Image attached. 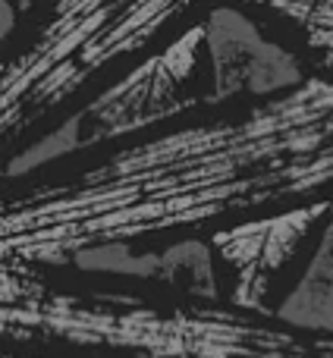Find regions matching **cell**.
I'll return each mask as SVG.
<instances>
[{
  "instance_id": "2",
  "label": "cell",
  "mask_w": 333,
  "mask_h": 358,
  "mask_svg": "<svg viewBox=\"0 0 333 358\" xmlns=\"http://www.w3.org/2000/svg\"><path fill=\"white\" fill-rule=\"evenodd\" d=\"M3 334L76 346L126 349L145 358H333V336L255 321V311L151 308L120 296H66L3 264Z\"/></svg>"
},
{
  "instance_id": "7",
  "label": "cell",
  "mask_w": 333,
  "mask_h": 358,
  "mask_svg": "<svg viewBox=\"0 0 333 358\" xmlns=\"http://www.w3.org/2000/svg\"><path fill=\"white\" fill-rule=\"evenodd\" d=\"M69 264L85 273L161 280V283L185 292V296L201 299V302L220 299L214 258L201 239H183L161 252H136L129 242H98V245L79 248Z\"/></svg>"
},
{
  "instance_id": "1",
  "label": "cell",
  "mask_w": 333,
  "mask_h": 358,
  "mask_svg": "<svg viewBox=\"0 0 333 358\" xmlns=\"http://www.w3.org/2000/svg\"><path fill=\"white\" fill-rule=\"evenodd\" d=\"M333 185V79L236 117L201 120L120 148L79 176L3 204V264H69L79 248L198 227Z\"/></svg>"
},
{
  "instance_id": "6",
  "label": "cell",
  "mask_w": 333,
  "mask_h": 358,
  "mask_svg": "<svg viewBox=\"0 0 333 358\" xmlns=\"http://www.w3.org/2000/svg\"><path fill=\"white\" fill-rule=\"evenodd\" d=\"M330 214V201L318 198V201L299 204V208L280 210V214L252 217L236 227L217 229L214 248L236 273L233 286V305L236 308L255 311V315H274L267 308V292L286 261L299 252L305 236L311 233L321 217Z\"/></svg>"
},
{
  "instance_id": "8",
  "label": "cell",
  "mask_w": 333,
  "mask_h": 358,
  "mask_svg": "<svg viewBox=\"0 0 333 358\" xmlns=\"http://www.w3.org/2000/svg\"><path fill=\"white\" fill-rule=\"evenodd\" d=\"M274 315L290 327L311 330V334H333V198L327 227H324L309 267Z\"/></svg>"
},
{
  "instance_id": "5",
  "label": "cell",
  "mask_w": 333,
  "mask_h": 358,
  "mask_svg": "<svg viewBox=\"0 0 333 358\" xmlns=\"http://www.w3.org/2000/svg\"><path fill=\"white\" fill-rule=\"evenodd\" d=\"M208 41V98L204 107L233 104L239 98L267 101L299 88L315 69L302 50L264 29L242 0H217L201 13Z\"/></svg>"
},
{
  "instance_id": "9",
  "label": "cell",
  "mask_w": 333,
  "mask_h": 358,
  "mask_svg": "<svg viewBox=\"0 0 333 358\" xmlns=\"http://www.w3.org/2000/svg\"><path fill=\"white\" fill-rule=\"evenodd\" d=\"M248 10L271 16L274 29L292 35L315 73L333 79V0H242Z\"/></svg>"
},
{
  "instance_id": "10",
  "label": "cell",
  "mask_w": 333,
  "mask_h": 358,
  "mask_svg": "<svg viewBox=\"0 0 333 358\" xmlns=\"http://www.w3.org/2000/svg\"><path fill=\"white\" fill-rule=\"evenodd\" d=\"M10 3H13V6H16V10H19V13H22V22H25V19H29V16H31V13H35V10H38V6H41V3H44V0H10Z\"/></svg>"
},
{
  "instance_id": "4",
  "label": "cell",
  "mask_w": 333,
  "mask_h": 358,
  "mask_svg": "<svg viewBox=\"0 0 333 358\" xmlns=\"http://www.w3.org/2000/svg\"><path fill=\"white\" fill-rule=\"evenodd\" d=\"M204 69H208V41H204V19L198 16L179 25L176 35L166 38L157 50L139 57L107 88L94 92L63 123H57V129L44 132L29 148L13 155L6 164V179L29 176L69 155H82L98 145L136 136L164 120L204 107L208 92L195 88Z\"/></svg>"
},
{
  "instance_id": "3",
  "label": "cell",
  "mask_w": 333,
  "mask_h": 358,
  "mask_svg": "<svg viewBox=\"0 0 333 358\" xmlns=\"http://www.w3.org/2000/svg\"><path fill=\"white\" fill-rule=\"evenodd\" d=\"M217 0H44L22 25L0 85V136L13 142L111 66L151 54Z\"/></svg>"
}]
</instances>
